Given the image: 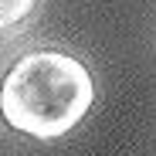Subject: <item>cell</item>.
I'll return each instance as SVG.
<instances>
[{
  "label": "cell",
  "mask_w": 156,
  "mask_h": 156,
  "mask_svg": "<svg viewBox=\"0 0 156 156\" xmlns=\"http://www.w3.org/2000/svg\"><path fill=\"white\" fill-rule=\"evenodd\" d=\"M88 68L65 51H27L0 82V115L34 139H58L85 119L92 105Z\"/></svg>",
  "instance_id": "obj_1"
},
{
  "label": "cell",
  "mask_w": 156,
  "mask_h": 156,
  "mask_svg": "<svg viewBox=\"0 0 156 156\" xmlns=\"http://www.w3.org/2000/svg\"><path fill=\"white\" fill-rule=\"evenodd\" d=\"M37 0H0V27H10V24H20L34 10Z\"/></svg>",
  "instance_id": "obj_2"
}]
</instances>
